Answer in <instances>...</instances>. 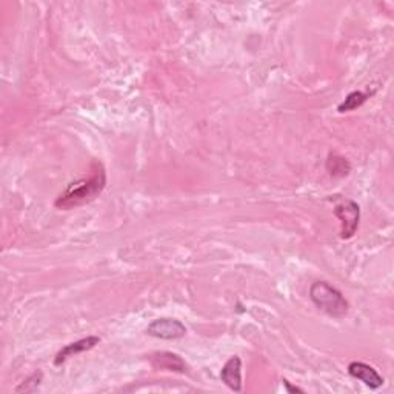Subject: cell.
I'll return each instance as SVG.
<instances>
[{"mask_svg":"<svg viewBox=\"0 0 394 394\" xmlns=\"http://www.w3.org/2000/svg\"><path fill=\"white\" fill-rule=\"evenodd\" d=\"M348 373L351 377L361 380L366 386H370L371 390H377L384 385V377L379 375L376 368H373L371 365L364 362H351L348 365Z\"/></svg>","mask_w":394,"mask_h":394,"instance_id":"cell-5","label":"cell"},{"mask_svg":"<svg viewBox=\"0 0 394 394\" xmlns=\"http://www.w3.org/2000/svg\"><path fill=\"white\" fill-rule=\"evenodd\" d=\"M222 382L233 391H242V361L239 356H233L225 362L222 371H220Z\"/></svg>","mask_w":394,"mask_h":394,"instance_id":"cell-7","label":"cell"},{"mask_svg":"<svg viewBox=\"0 0 394 394\" xmlns=\"http://www.w3.org/2000/svg\"><path fill=\"white\" fill-rule=\"evenodd\" d=\"M310 299L314 305L334 319H342L348 314L350 303L337 288L328 282L317 280L310 287Z\"/></svg>","mask_w":394,"mask_h":394,"instance_id":"cell-2","label":"cell"},{"mask_svg":"<svg viewBox=\"0 0 394 394\" xmlns=\"http://www.w3.org/2000/svg\"><path fill=\"white\" fill-rule=\"evenodd\" d=\"M334 216L341 220V238L351 239L355 236L361 220L359 205L350 199H341L334 206Z\"/></svg>","mask_w":394,"mask_h":394,"instance_id":"cell-3","label":"cell"},{"mask_svg":"<svg viewBox=\"0 0 394 394\" xmlns=\"http://www.w3.org/2000/svg\"><path fill=\"white\" fill-rule=\"evenodd\" d=\"M107 186V171L99 161H94L89 167L88 176L79 179L66 186V190L56 199L54 206L59 210H73L87 205L98 199Z\"/></svg>","mask_w":394,"mask_h":394,"instance_id":"cell-1","label":"cell"},{"mask_svg":"<svg viewBox=\"0 0 394 394\" xmlns=\"http://www.w3.org/2000/svg\"><path fill=\"white\" fill-rule=\"evenodd\" d=\"M147 333L157 339H163V341H176L186 334V327L177 319H171V317H162V319H156L148 325Z\"/></svg>","mask_w":394,"mask_h":394,"instance_id":"cell-4","label":"cell"},{"mask_svg":"<svg viewBox=\"0 0 394 394\" xmlns=\"http://www.w3.org/2000/svg\"><path fill=\"white\" fill-rule=\"evenodd\" d=\"M151 364H153L154 368L157 370H170V371H177V373H188V366H186L185 361H182L181 356L174 355V352H154L151 356Z\"/></svg>","mask_w":394,"mask_h":394,"instance_id":"cell-8","label":"cell"},{"mask_svg":"<svg viewBox=\"0 0 394 394\" xmlns=\"http://www.w3.org/2000/svg\"><path fill=\"white\" fill-rule=\"evenodd\" d=\"M99 342H100V337H98V336H88L85 339H80V341H75L73 343L65 345V347L57 352L56 357H54V365L59 366V365L64 364L66 359H70L73 356H78V355H80V352H84V351L93 350L96 345H99Z\"/></svg>","mask_w":394,"mask_h":394,"instance_id":"cell-6","label":"cell"},{"mask_svg":"<svg viewBox=\"0 0 394 394\" xmlns=\"http://www.w3.org/2000/svg\"><path fill=\"white\" fill-rule=\"evenodd\" d=\"M327 170L331 176L343 177V176L348 174L351 167H350V163L345 157H341L337 154H331L327 161Z\"/></svg>","mask_w":394,"mask_h":394,"instance_id":"cell-10","label":"cell"},{"mask_svg":"<svg viewBox=\"0 0 394 394\" xmlns=\"http://www.w3.org/2000/svg\"><path fill=\"white\" fill-rule=\"evenodd\" d=\"M40 380H42V375H40V373H36V375H33L30 379H26L22 385L17 386L16 391L17 393H24V391L26 393V391H31V388L33 390L37 388V385L40 384Z\"/></svg>","mask_w":394,"mask_h":394,"instance_id":"cell-11","label":"cell"},{"mask_svg":"<svg viewBox=\"0 0 394 394\" xmlns=\"http://www.w3.org/2000/svg\"><path fill=\"white\" fill-rule=\"evenodd\" d=\"M370 94H365L362 91H352L350 93L345 100L341 103V105L337 107V111L339 113H348L352 111V109H357L361 108L364 103L368 99Z\"/></svg>","mask_w":394,"mask_h":394,"instance_id":"cell-9","label":"cell"},{"mask_svg":"<svg viewBox=\"0 0 394 394\" xmlns=\"http://www.w3.org/2000/svg\"><path fill=\"white\" fill-rule=\"evenodd\" d=\"M283 385H285V386H287V390H288L289 393H303V390L297 388V386H292V385H289L288 380H283Z\"/></svg>","mask_w":394,"mask_h":394,"instance_id":"cell-12","label":"cell"}]
</instances>
